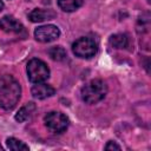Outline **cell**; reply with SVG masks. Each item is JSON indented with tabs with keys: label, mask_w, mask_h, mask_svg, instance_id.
Wrapping results in <instances>:
<instances>
[{
	"label": "cell",
	"mask_w": 151,
	"mask_h": 151,
	"mask_svg": "<svg viewBox=\"0 0 151 151\" xmlns=\"http://www.w3.org/2000/svg\"><path fill=\"white\" fill-rule=\"evenodd\" d=\"M21 94L20 84L13 76L5 74L0 77V107L12 110L19 101Z\"/></svg>",
	"instance_id": "cell-1"
},
{
	"label": "cell",
	"mask_w": 151,
	"mask_h": 151,
	"mask_svg": "<svg viewBox=\"0 0 151 151\" xmlns=\"http://www.w3.org/2000/svg\"><path fill=\"white\" fill-rule=\"evenodd\" d=\"M106 93H107L106 84L100 79H93L83 86L80 96L85 103L96 104L101 99H104Z\"/></svg>",
	"instance_id": "cell-2"
},
{
	"label": "cell",
	"mask_w": 151,
	"mask_h": 151,
	"mask_svg": "<svg viewBox=\"0 0 151 151\" xmlns=\"http://www.w3.org/2000/svg\"><path fill=\"white\" fill-rule=\"evenodd\" d=\"M27 76L28 79L34 84L44 83L50 77V68L42 60L34 58L27 64Z\"/></svg>",
	"instance_id": "cell-3"
},
{
	"label": "cell",
	"mask_w": 151,
	"mask_h": 151,
	"mask_svg": "<svg viewBox=\"0 0 151 151\" xmlns=\"http://www.w3.org/2000/svg\"><path fill=\"white\" fill-rule=\"evenodd\" d=\"M72 51L77 57L88 59V58H92L97 53L98 45L94 41V39L90 37H81L73 42Z\"/></svg>",
	"instance_id": "cell-4"
},
{
	"label": "cell",
	"mask_w": 151,
	"mask_h": 151,
	"mask_svg": "<svg viewBox=\"0 0 151 151\" xmlns=\"http://www.w3.org/2000/svg\"><path fill=\"white\" fill-rule=\"evenodd\" d=\"M44 122H45V126L47 127V130L52 133L64 132L67 129L68 123H70L66 114H64L61 112H57V111L48 112L45 116Z\"/></svg>",
	"instance_id": "cell-5"
},
{
	"label": "cell",
	"mask_w": 151,
	"mask_h": 151,
	"mask_svg": "<svg viewBox=\"0 0 151 151\" xmlns=\"http://www.w3.org/2000/svg\"><path fill=\"white\" fill-rule=\"evenodd\" d=\"M60 35V31L54 25H44L39 26L34 31V37L40 42H51L58 39Z\"/></svg>",
	"instance_id": "cell-6"
},
{
	"label": "cell",
	"mask_w": 151,
	"mask_h": 151,
	"mask_svg": "<svg viewBox=\"0 0 151 151\" xmlns=\"http://www.w3.org/2000/svg\"><path fill=\"white\" fill-rule=\"evenodd\" d=\"M0 28L7 33H21L24 32V26L12 15H5L0 19Z\"/></svg>",
	"instance_id": "cell-7"
},
{
	"label": "cell",
	"mask_w": 151,
	"mask_h": 151,
	"mask_svg": "<svg viewBox=\"0 0 151 151\" xmlns=\"http://www.w3.org/2000/svg\"><path fill=\"white\" fill-rule=\"evenodd\" d=\"M32 96L37 99H45V98H48V97H52L55 92V90L51 86V85H47L45 83H37L32 90Z\"/></svg>",
	"instance_id": "cell-8"
},
{
	"label": "cell",
	"mask_w": 151,
	"mask_h": 151,
	"mask_svg": "<svg viewBox=\"0 0 151 151\" xmlns=\"http://www.w3.org/2000/svg\"><path fill=\"white\" fill-rule=\"evenodd\" d=\"M55 13L52 9H42V8H35L28 14V19L32 22H41L45 20H51L55 18Z\"/></svg>",
	"instance_id": "cell-9"
},
{
	"label": "cell",
	"mask_w": 151,
	"mask_h": 151,
	"mask_svg": "<svg viewBox=\"0 0 151 151\" xmlns=\"http://www.w3.org/2000/svg\"><path fill=\"white\" fill-rule=\"evenodd\" d=\"M35 111V104L29 101V103H26L15 114V120L19 122V123H24L25 120H27L32 114L33 112Z\"/></svg>",
	"instance_id": "cell-10"
},
{
	"label": "cell",
	"mask_w": 151,
	"mask_h": 151,
	"mask_svg": "<svg viewBox=\"0 0 151 151\" xmlns=\"http://www.w3.org/2000/svg\"><path fill=\"white\" fill-rule=\"evenodd\" d=\"M109 42H110V45H111L113 48L123 50V48H126V47L129 46V38H127L126 34L117 33V34L111 35Z\"/></svg>",
	"instance_id": "cell-11"
},
{
	"label": "cell",
	"mask_w": 151,
	"mask_h": 151,
	"mask_svg": "<svg viewBox=\"0 0 151 151\" xmlns=\"http://www.w3.org/2000/svg\"><path fill=\"white\" fill-rule=\"evenodd\" d=\"M84 0H58V6L64 12H73L83 5Z\"/></svg>",
	"instance_id": "cell-12"
},
{
	"label": "cell",
	"mask_w": 151,
	"mask_h": 151,
	"mask_svg": "<svg viewBox=\"0 0 151 151\" xmlns=\"http://www.w3.org/2000/svg\"><path fill=\"white\" fill-rule=\"evenodd\" d=\"M48 55L51 57V59L55 60V61H63L66 59L67 53L65 51L64 47L61 46H53L48 50Z\"/></svg>",
	"instance_id": "cell-13"
},
{
	"label": "cell",
	"mask_w": 151,
	"mask_h": 151,
	"mask_svg": "<svg viewBox=\"0 0 151 151\" xmlns=\"http://www.w3.org/2000/svg\"><path fill=\"white\" fill-rule=\"evenodd\" d=\"M6 144H7V147L9 150H13V151H28V146L24 142L17 139L14 137L7 138Z\"/></svg>",
	"instance_id": "cell-14"
},
{
	"label": "cell",
	"mask_w": 151,
	"mask_h": 151,
	"mask_svg": "<svg viewBox=\"0 0 151 151\" xmlns=\"http://www.w3.org/2000/svg\"><path fill=\"white\" fill-rule=\"evenodd\" d=\"M105 150H120V146H119L116 142L110 140V142L105 145Z\"/></svg>",
	"instance_id": "cell-15"
},
{
	"label": "cell",
	"mask_w": 151,
	"mask_h": 151,
	"mask_svg": "<svg viewBox=\"0 0 151 151\" xmlns=\"http://www.w3.org/2000/svg\"><path fill=\"white\" fill-rule=\"evenodd\" d=\"M4 8V2H2V0H0V11Z\"/></svg>",
	"instance_id": "cell-16"
},
{
	"label": "cell",
	"mask_w": 151,
	"mask_h": 151,
	"mask_svg": "<svg viewBox=\"0 0 151 151\" xmlns=\"http://www.w3.org/2000/svg\"><path fill=\"white\" fill-rule=\"evenodd\" d=\"M0 150H2V146H1V145H0Z\"/></svg>",
	"instance_id": "cell-17"
}]
</instances>
